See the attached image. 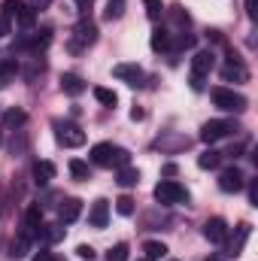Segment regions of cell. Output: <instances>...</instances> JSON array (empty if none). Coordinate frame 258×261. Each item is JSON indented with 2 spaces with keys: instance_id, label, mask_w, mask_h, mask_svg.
Returning <instances> with one entry per match:
<instances>
[{
  "instance_id": "cell-3",
  "label": "cell",
  "mask_w": 258,
  "mask_h": 261,
  "mask_svg": "<svg viewBox=\"0 0 258 261\" xmlns=\"http://www.w3.org/2000/svg\"><path fill=\"white\" fill-rule=\"evenodd\" d=\"M155 200L158 203H164V206H173V203H189V192H186V186H179V182H173V179H161L158 186H155Z\"/></svg>"
},
{
  "instance_id": "cell-8",
  "label": "cell",
  "mask_w": 258,
  "mask_h": 261,
  "mask_svg": "<svg viewBox=\"0 0 258 261\" xmlns=\"http://www.w3.org/2000/svg\"><path fill=\"white\" fill-rule=\"evenodd\" d=\"M203 237H207L210 243H228V222L219 219V216L207 219V225H203Z\"/></svg>"
},
{
  "instance_id": "cell-32",
  "label": "cell",
  "mask_w": 258,
  "mask_h": 261,
  "mask_svg": "<svg viewBox=\"0 0 258 261\" xmlns=\"http://www.w3.org/2000/svg\"><path fill=\"white\" fill-rule=\"evenodd\" d=\"M15 70H18V64H15V61H3V64H0V88H3V85L15 76Z\"/></svg>"
},
{
  "instance_id": "cell-14",
  "label": "cell",
  "mask_w": 258,
  "mask_h": 261,
  "mask_svg": "<svg viewBox=\"0 0 258 261\" xmlns=\"http://www.w3.org/2000/svg\"><path fill=\"white\" fill-rule=\"evenodd\" d=\"M88 222H91V228H107V222H110V200H94L91 203V213H88Z\"/></svg>"
},
{
  "instance_id": "cell-43",
  "label": "cell",
  "mask_w": 258,
  "mask_h": 261,
  "mask_svg": "<svg viewBox=\"0 0 258 261\" xmlns=\"http://www.w3.org/2000/svg\"><path fill=\"white\" fill-rule=\"evenodd\" d=\"M49 3H52V0H31V6H34V9H46Z\"/></svg>"
},
{
  "instance_id": "cell-37",
  "label": "cell",
  "mask_w": 258,
  "mask_h": 261,
  "mask_svg": "<svg viewBox=\"0 0 258 261\" xmlns=\"http://www.w3.org/2000/svg\"><path fill=\"white\" fill-rule=\"evenodd\" d=\"M249 203L258 206V179H249Z\"/></svg>"
},
{
  "instance_id": "cell-16",
  "label": "cell",
  "mask_w": 258,
  "mask_h": 261,
  "mask_svg": "<svg viewBox=\"0 0 258 261\" xmlns=\"http://www.w3.org/2000/svg\"><path fill=\"white\" fill-rule=\"evenodd\" d=\"M79 213H82V200H79V197H67V200H61V206H58V219H61V225L76 222Z\"/></svg>"
},
{
  "instance_id": "cell-18",
  "label": "cell",
  "mask_w": 258,
  "mask_h": 261,
  "mask_svg": "<svg viewBox=\"0 0 258 261\" xmlns=\"http://www.w3.org/2000/svg\"><path fill=\"white\" fill-rule=\"evenodd\" d=\"M31 243H34V237H31L28 231H21V234L9 243V252H6V255H9V258H24L28 249H31Z\"/></svg>"
},
{
  "instance_id": "cell-13",
  "label": "cell",
  "mask_w": 258,
  "mask_h": 261,
  "mask_svg": "<svg viewBox=\"0 0 258 261\" xmlns=\"http://www.w3.org/2000/svg\"><path fill=\"white\" fill-rule=\"evenodd\" d=\"M55 164L52 161H34V167H31V176H34V182L37 186H49L52 179H55Z\"/></svg>"
},
{
  "instance_id": "cell-15",
  "label": "cell",
  "mask_w": 258,
  "mask_h": 261,
  "mask_svg": "<svg viewBox=\"0 0 258 261\" xmlns=\"http://www.w3.org/2000/svg\"><path fill=\"white\" fill-rule=\"evenodd\" d=\"M40 228H43V206L40 203H28V210H24V231L31 237H37Z\"/></svg>"
},
{
  "instance_id": "cell-46",
  "label": "cell",
  "mask_w": 258,
  "mask_h": 261,
  "mask_svg": "<svg viewBox=\"0 0 258 261\" xmlns=\"http://www.w3.org/2000/svg\"><path fill=\"white\" fill-rule=\"evenodd\" d=\"M143 261H149V258H143Z\"/></svg>"
},
{
  "instance_id": "cell-41",
  "label": "cell",
  "mask_w": 258,
  "mask_h": 261,
  "mask_svg": "<svg viewBox=\"0 0 258 261\" xmlns=\"http://www.w3.org/2000/svg\"><path fill=\"white\" fill-rule=\"evenodd\" d=\"M76 6H79V12H88L91 6H94V0H73Z\"/></svg>"
},
{
  "instance_id": "cell-45",
  "label": "cell",
  "mask_w": 258,
  "mask_h": 261,
  "mask_svg": "<svg viewBox=\"0 0 258 261\" xmlns=\"http://www.w3.org/2000/svg\"><path fill=\"white\" fill-rule=\"evenodd\" d=\"M176 173V164H164V176H173Z\"/></svg>"
},
{
  "instance_id": "cell-40",
  "label": "cell",
  "mask_w": 258,
  "mask_h": 261,
  "mask_svg": "<svg viewBox=\"0 0 258 261\" xmlns=\"http://www.w3.org/2000/svg\"><path fill=\"white\" fill-rule=\"evenodd\" d=\"M246 12L249 18H258V0H246Z\"/></svg>"
},
{
  "instance_id": "cell-20",
  "label": "cell",
  "mask_w": 258,
  "mask_h": 261,
  "mask_svg": "<svg viewBox=\"0 0 258 261\" xmlns=\"http://www.w3.org/2000/svg\"><path fill=\"white\" fill-rule=\"evenodd\" d=\"M219 164H222V152H216V149H207V152L197 155V167L200 170H216Z\"/></svg>"
},
{
  "instance_id": "cell-35",
  "label": "cell",
  "mask_w": 258,
  "mask_h": 261,
  "mask_svg": "<svg viewBox=\"0 0 258 261\" xmlns=\"http://www.w3.org/2000/svg\"><path fill=\"white\" fill-rule=\"evenodd\" d=\"M170 18H173L176 24H183V28L189 24V12H186L183 6H170Z\"/></svg>"
},
{
  "instance_id": "cell-27",
  "label": "cell",
  "mask_w": 258,
  "mask_h": 261,
  "mask_svg": "<svg viewBox=\"0 0 258 261\" xmlns=\"http://www.w3.org/2000/svg\"><path fill=\"white\" fill-rule=\"evenodd\" d=\"M15 18H18V24H21V28H34V21H37V12H34V6H21Z\"/></svg>"
},
{
  "instance_id": "cell-1",
  "label": "cell",
  "mask_w": 258,
  "mask_h": 261,
  "mask_svg": "<svg viewBox=\"0 0 258 261\" xmlns=\"http://www.w3.org/2000/svg\"><path fill=\"white\" fill-rule=\"evenodd\" d=\"M91 164L97 167H125L131 164V152L122 146H113V143H97L91 149Z\"/></svg>"
},
{
  "instance_id": "cell-30",
  "label": "cell",
  "mask_w": 258,
  "mask_h": 261,
  "mask_svg": "<svg viewBox=\"0 0 258 261\" xmlns=\"http://www.w3.org/2000/svg\"><path fill=\"white\" fill-rule=\"evenodd\" d=\"M134 210H137V206H134V197L122 195L116 200V213H119V216H134Z\"/></svg>"
},
{
  "instance_id": "cell-24",
  "label": "cell",
  "mask_w": 258,
  "mask_h": 261,
  "mask_svg": "<svg viewBox=\"0 0 258 261\" xmlns=\"http://www.w3.org/2000/svg\"><path fill=\"white\" fill-rule=\"evenodd\" d=\"M94 100H97V103H104V107H110V110H113V107H116V103H119V94H116V91H113V88H104V85H97V88H94Z\"/></svg>"
},
{
  "instance_id": "cell-26",
  "label": "cell",
  "mask_w": 258,
  "mask_h": 261,
  "mask_svg": "<svg viewBox=\"0 0 258 261\" xmlns=\"http://www.w3.org/2000/svg\"><path fill=\"white\" fill-rule=\"evenodd\" d=\"M125 6H128V0H107L104 18H107V21H116V18H122V15H125Z\"/></svg>"
},
{
  "instance_id": "cell-19",
  "label": "cell",
  "mask_w": 258,
  "mask_h": 261,
  "mask_svg": "<svg viewBox=\"0 0 258 261\" xmlns=\"http://www.w3.org/2000/svg\"><path fill=\"white\" fill-rule=\"evenodd\" d=\"M170 31L167 28H155L152 31V40H149V46H152V52H167L170 49Z\"/></svg>"
},
{
  "instance_id": "cell-31",
  "label": "cell",
  "mask_w": 258,
  "mask_h": 261,
  "mask_svg": "<svg viewBox=\"0 0 258 261\" xmlns=\"http://www.w3.org/2000/svg\"><path fill=\"white\" fill-rule=\"evenodd\" d=\"M143 6H146V15H149L152 21H158V18H161V12H164L161 0H143Z\"/></svg>"
},
{
  "instance_id": "cell-42",
  "label": "cell",
  "mask_w": 258,
  "mask_h": 261,
  "mask_svg": "<svg viewBox=\"0 0 258 261\" xmlns=\"http://www.w3.org/2000/svg\"><path fill=\"white\" fill-rule=\"evenodd\" d=\"M192 88H194V91H200V88H203V76H194V73H192Z\"/></svg>"
},
{
  "instance_id": "cell-2",
  "label": "cell",
  "mask_w": 258,
  "mask_h": 261,
  "mask_svg": "<svg viewBox=\"0 0 258 261\" xmlns=\"http://www.w3.org/2000/svg\"><path fill=\"white\" fill-rule=\"evenodd\" d=\"M94 43H97V24H94L91 18H82V21L73 28V37H70L67 49H70L73 55H79V52H85V49L94 46Z\"/></svg>"
},
{
  "instance_id": "cell-23",
  "label": "cell",
  "mask_w": 258,
  "mask_h": 261,
  "mask_svg": "<svg viewBox=\"0 0 258 261\" xmlns=\"http://www.w3.org/2000/svg\"><path fill=\"white\" fill-rule=\"evenodd\" d=\"M143 252H146V258L149 261H158V258L167 255V246H164L161 240H146V243H143Z\"/></svg>"
},
{
  "instance_id": "cell-21",
  "label": "cell",
  "mask_w": 258,
  "mask_h": 261,
  "mask_svg": "<svg viewBox=\"0 0 258 261\" xmlns=\"http://www.w3.org/2000/svg\"><path fill=\"white\" fill-rule=\"evenodd\" d=\"M37 237L43 243H58V240H64V225H43L37 231Z\"/></svg>"
},
{
  "instance_id": "cell-34",
  "label": "cell",
  "mask_w": 258,
  "mask_h": 261,
  "mask_svg": "<svg viewBox=\"0 0 258 261\" xmlns=\"http://www.w3.org/2000/svg\"><path fill=\"white\" fill-rule=\"evenodd\" d=\"M21 6H24V0H3V6H0V9H3V15H6V18H12V15H18V9H21Z\"/></svg>"
},
{
  "instance_id": "cell-38",
  "label": "cell",
  "mask_w": 258,
  "mask_h": 261,
  "mask_svg": "<svg viewBox=\"0 0 258 261\" xmlns=\"http://www.w3.org/2000/svg\"><path fill=\"white\" fill-rule=\"evenodd\" d=\"M9 31H12V24H9V18H6V15L0 12V37H6Z\"/></svg>"
},
{
  "instance_id": "cell-29",
  "label": "cell",
  "mask_w": 258,
  "mask_h": 261,
  "mask_svg": "<svg viewBox=\"0 0 258 261\" xmlns=\"http://www.w3.org/2000/svg\"><path fill=\"white\" fill-rule=\"evenodd\" d=\"M246 237H249V225H240V228H237V243L228 249V255H240V249H243Z\"/></svg>"
},
{
  "instance_id": "cell-6",
  "label": "cell",
  "mask_w": 258,
  "mask_h": 261,
  "mask_svg": "<svg viewBox=\"0 0 258 261\" xmlns=\"http://www.w3.org/2000/svg\"><path fill=\"white\" fill-rule=\"evenodd\" d=\"M210 97H213V103H216L219 110H225V113H243V110H246V97L237 94V91H231V88H213Z\"/></svg>"
},
{
  "instance_id": "cell-25",
  "label": "cell",
  "mask_w": 258,
  "mask_h": 261,
  "mask_svg": "<svg viewBox=\"0 0 258 261\" xmlns=\"http://www.w3.org/2000/svg\"><path fill=\"white\" fill-rule=\"evenodd\" d=\"M70 176H73V179H79V182L91 179V167H88V161H79V158H73V161H70Z\"/></svg>"
},
{
  "instance_id": "cell-7",
  "label": "cell",
  "mask_w": 258,
  "mask_h": 261,
  "mask_svg": "<svg viewBox=\"0 0 258 261\" xmlns=\"http://www.w3.org/2000/svg\"><path fill=\"white\" fill-rule=\"evenodd\" d=\"M243 186H246V176H243L240 167H225V170L219 173V189H222L225 195H237Z\"/></svg>"
},
{
  "instance_id": "cell-33",
  "label": "cell",
  "mask_w": 258,
  "mask_h": 261,
  "mask_svg": "<svg viewBox=\"0 0 258 261\" xmlns=\"http://www.w3.org/2000/svg\"><path fill=\"white\" fill-rule=\"evenodd\" d=\"M107 261H128V243H116L107 252Z\"/></svg>"
},
{
  "instance_id": "cell-22",
  "label": "cell",
  "mask_w": 258,
  "mask_h": 261,
  "mask_svg": "<svg viewBox=\"0 0 258 261\" xmlns=\"http://www.w3.org/2000/svg\"><path fill=\"white\" fill-rule=\"evenodd\" d=\"M122 189H131V186H137L140 182V170L137 167H131V164H125V167H119V179H116Z\"/></svg>"
},
{
  "instance_id": "cell-39",
  "label": "cell",
  "mask_w": 258,
  "mask_h": 261,
  "mask_svg": "<svg viewBox=\"0 0 258 261\" xmlns=\"http://www.w3.org/2000/svg\"><path fill=\"white\" fill-rule=\"evenodd\" d=\"M31 261H55V255H52L49 249H40V252H37V255H34Z\"/></svg>"
},
{
  "instance_id": "cell-12",
  "label": "cell",
  "mask_w": 258,
  "mask_h": 261,
  "mask_svg": "<svg viewBox=\"0 0 258 261\" xmlns=\"http://www.w3.org/2000/svg\"><path fill=\"white\" fill-rule=\"evenodd\" d=\"M213 67H216V55H213V49H200V52H194V58H192V73L194 76H207Z\"/></svg>"
},
{
  "instance_id": "cell-44",
  "label": "cell",
  "mask_w": 258,
  "mask_h": 261,
  "mask_svg": "<svg viewBox=\"0 0 258 261\" xmlns=\"http://www.w3.org/2000/svg\"><path fill=\"white\" fill-rule=\"evenodd\" d=\"M143 116H146V113H143V110H137V107H134V110H131V119H134V122H140V119H143Z\"/></svg>"
},
{
  "instance_id": "cell-36",
  "label": "cell",
  "mask_w": 258,
  "mask_h": 261,
  "mask_svg": "<svg viewBox=\"0 0 258 261\" xmlns=\"http://www.w3.org/2000/svg\"><path fill=\"white\" fill-rule=\"evenodd\" d=\"M76 255H79V258H85V261H94V249H91V246H85V243H82V246H79V249H76Z\"/></svg>"
},
{
  "instance_id": "cell-9",
  "label": "cell",
  "mask_w": 258,
  "mask_h": 261,
  "mask_svg": "<svg viewBox=\"0 0 258 261\" xmlns=\"http://www.w3.org/2000/svg\"><path fill=\"white\" fill-rule=\"evenodd\" d=\"M222 79L225 82H246L249 79V70H246V64L231 52V58H228V64L222 67Z\"/></svg>"
},
{
  "instance_id": "cell-4",
  "label": "cell",
  "mask_w": 258,
  "mask_h": 261,
  "mask_svg": "<svg viewBox=\"0 0 258 261\" xmlns=\"http://www.w3.org/2000/svg\"><path fill=\"white\" fill-rule=\"evenodd\" d=\"M237 122L234 119H210L203 128H200V140L203 143H219V140H225V137H231V134H237Z\"/></svg>"
},
{
  "instance_id": "cell-11",
  "label": "cell",
  "mask_w": 258,
  "mask_h": 261,
  "mask_svg": "<svg viewBox=\"0 0 258 261\" xmlns=\"http://www.w3.org/2000/svg\"><path fill=\"white\" fill-rule=\"evenodd\" d=\"M49 43H52V31L43 28L40 34H31V37L18 40V49H24V52H40V49H46Z\"/></svg>"
},
{
  "instance_id": "cell-5",
  "label": "cell",
  "mask_w": 258,
  "mask_h": 261,
  "mask_svg": "<svg viewBox=\"0 0 258 261\" xmlns=\"http://www.w3.org/2000/svg\"><path fill=\"white\" fill-rule=\"evenodd\" d=\"M52 128H55V140H58L64 149H76V146L85 143V130L79 128V125H73V122H61V119H55Z\"/></svg>"
},
{
  "instance_id": "cell-17",
  "label": "cell",
  "mask_w": 258,
  "mask_h": 261,
  "mask_svg": "<svg viewBox=\"0 0 258 261\" xmlns=\"http://www.w3.org/2000/svg\"><path fill=\"white\" fill-rule=\"evenodd\" d=\"M61 88H64V94H70V97H79L88 85H85V79L79 73H61Z\"/></svg>"
},
{
  "instance_id": "cell-10",
  "label": "cell",
  "mask_w": 258,
  "mask_h": 261,
  "mask_svg": "<svg viewBox=\"0 0 258 261\" xmlns=\"http://www.w3.org/2000/svg\"><path fill=\"white\" fill-rule=\"evenodd\" d=\"M113 76H116V79H122V82L131 85V88L143 85V67H140V64H116V67H113Z\"/></svg>"
},
{
  "instance_id": "cell-28",
  "label": "cell",
  "mask_w": 258,
  "mask_h": 261,
  "mask_svg": "<svg viewBox=\"0 0 258 261\" xmlns=\"http://www.w3.org/2000/svg\"><path fill=\"white\" fill-rule=\"evenodd\" d=\"M24 119H28V116H24L21 110H9V113L3 116V125H6V128H21Z\"/></svg>"
}]
</instances>
